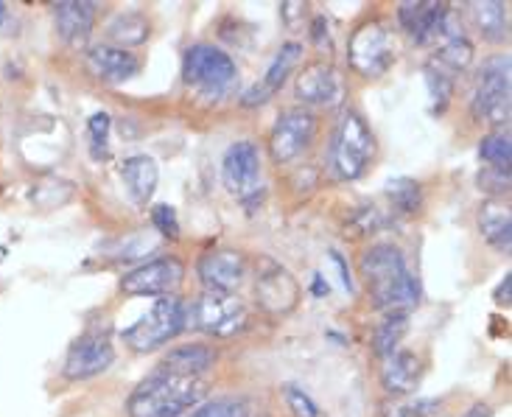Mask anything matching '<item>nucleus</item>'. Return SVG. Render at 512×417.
<instances>
[{"label": "nucleus", "instance_id": "f257e3e1", "mask_svg": "<svg viewBox=\"0 0 512 417\" xmlns=\"http://www.w3.org/2000/svg\"><path fill=\"white\" fill-rule=\"evenodd\" d=\"M359 269L378 308L389 314H406L420 303V280L409 272L401 247L389 241L373 244L361 255Z\"/></svg>", "mask_w": 512, "mask_h": 417}, {"label": "nucleus", "instance_id": "f03ea898", "mask_svg": "<svg viewBox=\"0 0 512 417\" xmlns=\"http://www.w3.org/2000/svg\"><path fill=\"white\" fill-rule=\"evenodd\" d=\"M205 395H208L205 378L177 376L157 367L129 395L126 412L129 417H180L202 404Z\"/></svg>", "mask_w": 512, "mask_h": 417}, {"label": "nucleus", "instance_id": "7ed1b4c3", "mask_svg": "<svg viewBox=\"0 0 512 417\" xmlns=\"http://www.w3.org/2000/svg\"><path fill=\"white\" fill-rule=\"evenodd\" d=\"M378 143L359 112H345L331 140V171L336 180H359L373 166Z\"/></svg>", "mask_w": 512, "mask_h": 417}, {"label": "nucleus", "instance_id": "20e7f679", "mask_svg": "<svg viewBox=\"0 0 512 417\" xmlns=\"http://www.w3.org/2000/svg\"><path fill=\"white\" fill-rule=\"evenodd\" d=\"M185 325H188L185 300L177 294H168V297H160L152 311L143 314L132 328H126L121 339L126 348H132L135 353H154L168 345L171 339H177L185 331Z\"/></svg>", "mask_w": 512, "mask_h": 417}, {"label": "nucleus", "instance_id": "39448f33", "mask_svg": "<svg viewBox=\"0 0 512 417\" xmlns=\"http://www.w3.org/2000/svg\"><path fill=\"white\" fill-rule=\"evenodd\" d=\"M238 68L233 56L210 45V42H199L191 45L185 56H182V79L196 90L208 93V96H222L233 84H236Z\"/></svg>", "mask_w": 512, "mask_h": 417}, {"label": "nucleus", "instance_id": "423d86ee", "mask_svg": "<svg viewBox=\"0 0 512 417\" xmlns=\"http://www.w3.org/2000/svg\"><path fill=\"white\" fill-rule=\"evenodd\" d=\"M471 110L487 124L504 126L510 121V56H490L482 62L473 87Z\"/></svg>", "mask_w": 512, "mask_h": 417}, {"label": "nucleus", "instance_id": "0eeeda50", "mask_svg": "<svg viewBox=\"0 0 512 417\" xmlns=\"http://www.w3.org/2000/svg\"><path fill=\"white\" fill-rule=\"evenodd\" d=\"M347 59H350V68L361 73L364 79L384 76L395 65V59H398V45H395L392 31L384 23H378V20L361 23L353 31V37H350Z\"/></svg>", "mask_w": 512, "mask_h": 417}, {"label": "nucleus", "instance_id": "6e6552de", "mask_svg": "<svg viewBox=\"0 0 512 417\" xmlns=\"http://www.w3.org/2000/svg\"><path fill=\"white\" fill-rule=\"evenodd\" d=\"M188 320L202 334L227 339V336H236L244 331L247 308H244V303L238 300L236 294L205 289L194 300V306L188 308Z\"/></svg>", "mask_w": 512, "mask_h": 417}, {"label": "nucleus", "instance_id": "1a4fd4ad", "mask_svg": "<svg viewBox=\"0 0 512 417\" xmlns=\"http://www.w3.org/2000/svg\"><path fill=\"white\" fill-rule=\"evenodd\" d=\"M317 138V115L308 110H286L272 126L269 154L280 166L297 163Z\"/></svg>", "mask_w": 512, "mask_h": 417}, {"label": "nucleus", "instance_id": "9d476101", "mask_svg": "<svg viewBox=\"0 0 512 417\" xmlns=\"http://www.w3.org/2000/svg\"><path fill=\"white\" fill-rule=\"evenodd\" d=\"M182 280H185V264L177 255H163L126 272L121 278V292L129 297H168L180 292Z\"/></svg>", "mask_w": 512, "mask_h": 417}, {"label": "nucleus", "instance_id": "9b49d317", "mask_svg": "<svg viewBox=\"0 0 512 417\" xmlns=\"http://www.w3.org/2000/svg\"><path fill=\"white\" fill-rule=\"evenodd\" d=\"M255 300L269 317H286L300 303V283L286 266L263 261L255 275Z\"/></svg>", "mask_w": 512, "mask_h": 417}, {"label": "nucleus", "instance_id": "f8f14e48", "mask_svg": "<svg viewBox=\"0 0 512 417\" xmlns=\"http://www.w3.org/2000/svg\"><path fill=\"white\" fill-rule=\"evenodd\" d=\"M222 180L238 199H250L261 188V152L252 140H236L222 157Z\"/></svg>", "mask_w": 512, "mask_h": 417}, {"label": "nucleus", "instance_id": "ddd939ff", "mask_svg": "<svg viewBox=\"0 0 512 417\" xmlns=\"http://www.w3.org/2000/svg\"><path fill=\"white\" fill-rule=\"evenodd\" d=\"M112 362H115V348H112L110 334L107 331L104 334L101 331H87L68 348L62 373L70 381H84V378L104 373Z\"/></svg>", "mask_w": 512, "mask_h": 417}, {"label": "nucleus", "instance_id": "4468645a", "mask_svg": "<svg viewBox=\"0 0 512 417\" xmlns=\"http://www.w3.org/2000/svg\"><path fill=\"white\" fill-rule=\"evenodd\" d=\"M294 93L308 107H336L345 98V79L328 62H311L297 73Z\"/></svg>", "mask_w": 512, "mask_h": 417}, {"label": "nucleus", "instance_id": "2eb2a0df", "mask_svg": "<svg viewBox=\"0 0 512 417\" xmlns=\"http://www.w3.org/2000/svg\"><path fill=\"white\" fill-rule=\"evenodd\" d=\"M196 272L210 292L236 294L238 286L244 283V275H247V261L236 250H213L199 258Z\"/></svg>", "mask_w": 512, "mask_h": 417}, {"label": "nucleus", "instance_id": "dca6fc26", "mask_svg": "<svg viewBox=\"0 0 512 417\" xmlns=\"http://www.w3.org/2000/svg\"><path fill=\"white\" fill-rule=\"evenodd\" d=\"M300 59H303V45H300V42H283L280 51L275 54V59L269 62V68L263 73L261 82L252 84L250 90L241 96V104H247V107L266 104V101L275 96L277 90L286 84V79H289L291 73L297 70Z\"/></svg>", "mask_w": 512, "mask_h": 417}, {"label": "nucleus", "instance_id": "f3484780", "mask_svg": "<svg viewBox=\"0 0 512 417\" xmlns=\"http://www.w3.org/2000/svg\"><path fill=\"white\" fill-rule=\"evenodd\" d=\"M87 73L96 76L101 82L121 84L135 79L140 73V59L132 51L115 48V45H93L84 56Z\"/></svg>", "mask_w": 512, "mask_h": 417}, {"label": "nucleus", "instance_id": "a211bd4d", "mask_svg": "<svg viewBox=\"0 0 512 417\" xmlns=\"http://www.w3.org/2000/svg\"><path fill=\"white\" fill-rule=\"evenodd\" d=\"M56 34L70 48H82L96 26V3L93 0H59L54 3Z\"/></svg>", "mask_w": 512, "mask_h": 417}, {"label": "nucleus", "instance_id": "6ab92c4d", "mask_svg": "<svg viewBox=\"0 0 512 417\" xmlns=\"http://www.w3.org/2000/svg\"><path fill=\"white\" fill-rule=\"evenodd\" d=\"M121 180L126 185V194L132 196L135 205H149L157 182H160V168L157 160L149 154H132L121 163Z\"/></svg>", "mask_w": 512, "mask_h": 417}, {"label": "nucleus", "instance_id": "aec40b11", "mask_svg": "<svg viewBox=\"0 0 512 417\" xmlns=\"http://www.w3.org/2000/svg\"><path fill=\"white\" fill-rule=\"evenodd\" d=\"M423 378V359L415 350H395L384 359L381 384L389 395H409Z\"/></svg>", "mask_w": 512, "mask_h": 417}, {"label": "nucleus", "instance_id": "412c9836", "mask_svg": "<svg viewBox=\"0 0 512 417\" xmlns=\"http://www.w3.org/2000/svg\"><path fill=\"white\" fill-rule=\"evenodd\" d=\"M213 364H216V350L208 345H185V348L171 350L160 362V367L168 373H177V376L205 378Z\"/></svg>", "mask_w": 512, "mask_h": 417}, {"label": "nucleus", "instance_id": "4be33fe9", "mask_svg": "<svg viewBox=\"0 0 512 417\" xmlns=\"http://www.w3.org/2000/svg\"><path fill=\"white\" fill-rule=\"evenodd\" d=\"M471 17L485 40L501 42L510 34V14H507V3H501V0L471 3Z\"/></svg>", "mask_w": 512, "mask_h": 417}, {"label": "nucleus", "instance_id": "5701e85b", "mask_svg": "<svg viewBox=\"0 0 512 417\" xmlns=\"http://www.w3.org/2000/svg\"><path fill=\"white\" fill-rule=\"evenodd\" d=\"M107 37L115 42V48H138L143 42L149 40V20L146 14L140 12H121L115 14L107 26Z\"/></svg>", "mask_w": 512, "mask_h": 417}, {"label": "nucleus", "instance_id": "b1692460", "mask_svg": "<svg viewBox=\"0 0 512 417\" xmlns=\"http://www.w3.org/2000/svg\"><path fill=\"white\" fill-rule=\"evenodd\" d=\"M479 233L490 247L499 252H510L512 244V219L510 210H501L499 205H485L479 213Z\"/></svg>", "mask_w": 512, "mask_h": 417}, {"label": "nucleus", "instance_id": "393cba45", "mask_svg": "<svg viewBox=\"0 0 512 417\" xmlns=\"http://www.w3.org/2000/svg\"><path fill=\"white\" fill-rule=\"evenodd\" d=\"M473 42L465 37V31H459L454 37H448L445 42L437 45V65L445 70H465L471 68L473 62Z\"/></svg>", "mask_w": 512, "mask_h": 417}, {"label": "nucleus", "instance_id": "a878e982", "mask_svg": "<svg viewBox=\"0 0 512 417\" xmlns=\"http://www.w3.org/2000/svg\"><path fill=\"white\" fill-rule=\"evenodd\" d=\"M406 331H409V317L406 314H389L387 320L375 328L373 350L381 359H387L395 350H401V339L406 336Z\"/></svg>", "mask_w": 512, "mask_h": 417}, {"label": "nucleus", "instance_id": "bb28decb", "mask_svg": "<svg viewBox=\"0 0 512 417\" xmlns=\"http://www.w3.org/2000/svg\"><path fill=\"white\" fill-rule=\"evenodd\" d=\"M479 157L485 160L487 168H501V171H510L512 160V143L507 132H493L485 135L479 143Z\"/></svg>", "mask_w": 512, "mask_h": 417}, {"label": "nucleus", "instance_id": "cd10ccee", "mask_svg": "<svg viewBox=\"0 0 512 417\" xmlns=\"http://www.w3.org/2000/svg\"><path fill=\"white\" fill-rule=\"evenodd\" d=\"M426 84H429V96L434 101V112L440 115L454 96V76L440 68L437 62H431V65H426Z\"/></svg>", "mask_w": 512, "mask_h": 417}, {"label": "nucleus", "instance_id": "c85d7f7f", "mask_svg": "<svg viewBox=\"0 0 512 417\" xmlns=\"http://www.w3.org/2000/svg\"><path fill=\"white\" fill-rule=\"evenodd\" d=\"M387 196L392 199V208L401 210V213H417L423 205V191L415 180L389 182Z\"/></svg>", "mask_w": 512, "mask_h": 417}, {"label": "nucleus", "instance_id": "c756f323", "mask_svg": "<svg viewBox=\"0 0 512 417\" xmlns=\"http://www.w3.org/2000/svg\"><path fill=\"white\" fill-rule=\"evenodd\" d=\"M191 417H250V406L241 398H213L191 412Z\"/></svg>", "mask_w": 512, "mask_h": 417}, {"label": "nucleus", "instance_id": "7c9ffc66", "mask_svg": "<svg viewBox=\"0 0 512 417\" xmlns=\"http://www.w3.org/2000/svg\"><path fill=\"white\" fill-rule=\"evenodd\" d=\"M286 406L291 409V415L294 417H319V406L317 401L303 390V387H297V384H286Z\"/></svg>", "mask_w": 512, "mask_h": 417}, {"label": "nucleus", "instance_id": "2f4dec72", "mask_svg": "<svg viewBox=\"0 0 512 417\" xmlns=\"http://www.w3.org/2000/svg\"><path fill=\"white\" fill-rule=\"evenodd\" d=\"M110 115L107 112H96L93 118H90V143H93V154H104L107 152V138H110Z\"/></svg>", "mask_w": 512, "mask_h": 417}, {"label": "nucleus", "instance_id": "473e14b6", "mask_svg": "<svg viewBox=\"0 0 512 417\" xmlns=\"http://www.w3.org/2000/svg\"><path fill=\"white\" fill-rule=\"evenodd\" d=\"M152 222L154 227L168 238H177L180 236V222H177V210L171 208V205H157L152 210Z\"/></svg>", "mask_w": 512, "mask_h": 417}, {"label": "nucleus", "instance_id": "72a5a7b5", "mask_svg": "<svg viewBox=\"0 0 512 417\" xmlns=\"http://www.w3.org/2000/svg\"><path fill=\"white\" fill-rule=\"evenodd\" d=\"M479 188H485L490 194H507L510 191V171H501V168H487L479 174Z\"/></svg>", "mask_w": 512, "mask_h": 417}, {"label": "nucleus", "instance_id": "f704fd0d", "mask_svg": "<svg viewBox=\"0 0 512 417\" xmlns=\"http://www.w3.org/2000/svg\"><path fill=\"white\" fill-rule=\"evenodd\" d=\"M431 406H434V401H417V404L392 406V409H387V415L384 417H423L429 415Z\"/></svg>", "mask_w": 512, "mask_h": 417}, {"label": "nucleus", "instance_id": "c9c22d12", "mask_svg": "<svg viewBox=\"0 0 512 417\" xmlns=\"http://www.w3.org/2000/svg\"><path fill=\"white\" fill-rule=\"evenodd\" d=\"M331 258H333V264L339 266V272H342V283H345L347 289H353V278H350V269L345 266V258H342L336 250L331 252Z\"/></svg>", "mask_w": 512, "mask_h": 417}, {"label": "nucleus", "instance_id": "e433bc0d", "mask_svg": "<svg viewBox=\"0 0 512 417\" xmlns=\"http://www.w3.org/2000/svg\"><path fill=\"white\" fill-rule=\"evenodd\" d=\"M510 286H512V275L507 272L504 280L499 283V289H496V303H510Z\"/></svg>", "mask_w": 512, "mask_h": 417}, {"label": "nucleus", "instance_id": "4c0bfd02", "mask_svg": "<svg viewBox=\"0 0 512 417\" xmlns=\"http://www.w3.org/2000/svg\"><path fill=\"white\" fill-rule=\"evenodd\" d=\"M465 417H493V409L487 404H473L468 412H465Z\"/></svg>", "mask_w": 512, "mask_h": 417}, {"label": "nucleus", "instance_id": "58836bf2", "mask_svg": "<svg viewBox=\"0 0 512 417\" xmlns=\"http://www.w3.org/2000/svg\"><path fill=\"white\" fill-rule=\"evenodd\" d=\"M6 20H9V6H6V3H0V28L6 26Z\"/></svg>", "mask_w": 512, "mask_h": 417}]
</instances>
